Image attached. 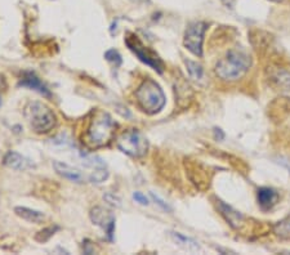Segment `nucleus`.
Listing matches in <instances>:
<instances>
[{"label":"nucleus","mask_w":290,"mask_h":255,"mask_svg":"<svg viewBox=\"0 0 290 255\" xmlns=\"http://www.w3.org/2000/svg\"><path fill=\"white\" fill-rule=\"evenodd\" d=\"M252 65L251 57L241 51H230L225 58L216 65V74L219 79L235 81L244 76Z\"/></svg>","instance_id":"f03ea898"},{"label":"nucleus","mask_w":290,"mask_h":255,"mask_svg":"<svg viewBox=\"0 0 290 255\" xmlns=\"http://www.w3.org/2000/svg\"><path fill=\"white\" fill-rule=\"evenodd\" d=\"M103 197H105V200L108 202V204L114 205V206H120V205H121L120 204V198L116 197L115 195H112V193H106Z\"/></svg>","instance_id":"5701e85b"},{"label":"nucleus","mask_w":290,"mask_h":255,"mask_svg":"<svg viewBox=\"0 0 290 255\" xmlns=\"http://www.w3.org/2000/svg\"><path fill=\"white\" fill-rule=\"evenodd\" d=\"M53 166L61 177L68 179V181H72L75 182V183H84L86 181H88L87 177L81 173V170L76 169V167L71 166V165L66 164V162L54 161Z\"/></svg>","instance_id":"1a4fd4ad"},{"label":"nucleus","mask_w":290,"mask_h":255,"mask_svg":"<svg viewBox=\"0 0 290 255\" xmlns=\"http://www.w3.org/2000/svg\"><path fill=\"white\" fill-rule=\"evenodd\" d=\"M217 206H218L221 214L225 217L226 221H227L233 228H239V224L242 223V221H244V217H242L239 211L233 210L232 207L228 206V205L223 204V201H217Z\"/></svg>","instance_id":"ddd939ff"},{"label":"nucleus","mask_w":290,"mask_h":255,"mask_svg":"<svg viewBox=\"0 0 290 255\" xmlns=\"http://www.w3.org/2000/svg\"><path fill=\"white\" fill-rule=\"evenodd\" d=\"M15 212L20 218L25 219V221L27 222H31V223H40L42 221H44L43 212L37 211V210L29 209V207L17 206L15 209Z\"/></svg>","instance_id":"2eb2a0df"},{"label":"nucleus","mask_w":290,"mask_h":255,"mask_svg":"<svg viewBox=\"0 0 290 255\" xmlns=\"http://www.w3.org/2000/svg\"><path fill=\"white\" fill-rule=\"evenodd\" d=\"M117 124L111 115L105 111H97L89 121L82 142L91 150L105 147L114 139Z\"/></svg>","instance_id":"f257e3e1"},{"label":"nucleus","mask_w":290,"mask_h":255,"mask_svg":"<svg viewBox=\"0 0 290 255\" xmlns=\"http://www.w3.org/2000/svg\"><path fill=\"white\" fill-rule=\"evenodd\" d=\"M137 102L148 115L161 111L165 106V94L160 85L152 79H146L136 92Z\"/></svg>","instance_id":"20e7f679"},{"label":"nucleus","mask_w":290,"mask_h":255,"mask_svg":"<svg viewBox=\"0 0 290 255\" xmlns=\"http://www.w3.org/2000/svg\"><path fill=\"white\" fill-rule=\"evenodd\" d=\"M4 165L15 170H27L35 166L31 160L22 156L21 153L15 152V151H9L7 153L6 157H4Z\"/></svg>","instance_id":"9d476101"},{"label":"nucleus","mask_w":290,"mask_h":255,"mask_svg":"<svg viewBox=\"0 0 290 255\" xmlns=\"http://www.w3.org/2000/svg\"><path fill=\"white\" fill-rule=\"evenodd\" d=\"M171 237L178 246L187 250V251H199L200 250V245L197 244V241H195L191 237H187V236L182 235V233L171 232Z\"/></svg>","instance_id":"4468645a"},{"label":"nucleus","mask_w":290,"mask_h":255,"mask_svg":"<svg viewBox=\"0 0 290 255\" xmlns=\"http://www.w3.org/2000/svg\"><path fill=\"white\" fill-rule=\"evenodd\" d=\"M23 116L30 129L37 134L48 133L57 124V117L53 111L42 102H30L25 107Z\"/></svg>","instance_id":"7ed1b4c3"},{"label":"nucleus","mask_w":290,"mask_h":255,"mask_svg":"<svg viewBox=\"0 0 290 255\" xmlns=\"http://www.w3.org/2000/svg\"><path fill=\"white\" fill-rule=\"evenodd\" d=\"M105 58L108 61V62L114 63L115 66H120V65H121V62H122L121 56H120L119 52L115 51V49H110V51L106 52Z\"/></svg>","instance_id":"aec40b11"},{"label":"nucleus","mask_w":290,"mask_h":255,"mask_svg":"<svg viewBox=\"0 0 290 255\" xmlns=\"http://www.w3.org/2000/svg\"><path fill=\"white\" fill-rule=\"evenodd\" d=\"M271 80L275 82L276 88L281 91H290V74L284 70H276L270 75Z\"/></svg>","instance_id":"dca6fc26"},{"label":"nucleus","mask_w":290,"mask_h":255,"mask_svg":"<svg viewBox=\"0 0 290 255\" xmlns=\"http://www.w3.org/2000/svg\"><path fill=\"white\" fill-rule=\"evenodd\" d=\"M126 44L143 63H146L147 66H150V67H152L154 70H156L159 74H161L162 71H164V63L161 62L159 56L155 54L150 48L143 46L142 41H141L136 35L129 34L128 37H126Z\"/></svg>","instance_id":"423d86ee"},{"label":"nucleus","mask_w":290,"mask_h":255,"mask_svg":"<svg viewBox=\"0 0 290 255\" xmlns=\"http://www.w3.org/2000/svg\"><path fill=\"white\" fill-rule=\"evenodd\" d=\"M222 2H225V3L227 4V6H232V4H233V0H222Z\"/></svg>","instance_id":"b1692460"},{"label":"nucleus","mask_w":290,"mask_h":255,"mask_svg":"<svg viewBox=\"0 0 290 255\" xmlns=\"http://www.w3.org/2000/svg\"><path fill=\"white\" fill-rule=\"evenodd\" d=\"M58 231V227H48L46 230L40 231L37 232V235L35 236V240L39 241V242H44V241H48L52 236L54 235V232Z\"/></svg>","instance_id":"6ab92c4d"},{"label":"nucleus","mask_w":290,"mask_h":255,"mask_svg":"<svg viewBox=\"0 0 290 255\" xmlns=\"http://www.w3.org/2000/svg\"><path fill=\"white\" fill-rule=\"evenodd\" d=\"M273 233L282 240H290V217L282 219L273 227Z\"/></svg>","instance_id":"f3484780"},{"label":"nucleus","mask_w":290,"mask_h":255,"mask_svg":"<svg viewBox=\"0 0 290 255\" xmlns=\"http://www.w3.org/2000/svg\"><path fill=\"white\" fill-rule=\"evenodd\" d=\"M206 31V23L205 22H193L190 23L185 32L183 46L196 57H202V41H204V34Z\"/></svg>","instance_id":"0eeeda50"},{"label":"nucleus","mask_w":290,"mask_h":255,"mask_svg":"<svg viewBox=\"0 0 290 255\" xmlns=\"http://www.w3.org/2000/svg\"><path fill=\"white\" fill-rule=\"evenodd\" d=\"M133 198H134V201L138 202V204H141V205H143V206H147V205L150 204V202H148V198L141 192H134Z\"/></svg>","instance_id":"4be33fe9"},{"label":"nucleus","mask_w":290,"mask_h":255,"mask_svg":"<svg viewBox=\"0 0 290 255\" xmlns=\"http://www.w3.org/2000/svg\"><path fill=\"white\" fill-rule=\"evenodd\" d=\"M117 147L126 155L140 159L148 150V141L138 129H128L117 137Z\"/></svg>","instance_id":"39448f33"},{"label":"nucleus","mask_w":290,"mask_h":255,"mask_svg":"<svg viewBox=\"0 0 290 255\" xmlns=\"http://www.w3.org/2000/svg\"><path fill=\"white\" fill-rule=\"evenodd\" d=\"M186 66H187L188 75L192 77L193 80H200L202 77V66L197 62H192V61H186Z\"/></svg>","instance_id":"a211bd4d"},{"label":"nucleus","mask_w":290,"mask_h":255,"mask_svg":"<svg viewBox=\"0 0 290 255\" xmlns=\"http://www.w3.org/2000/svg\"><path fill=\"white\" fill-rule=\"evenodd\" d=\"M20 87H25V88L32 89V91H36L37 93L43 94L44 97H51V92L47 88L46 85L43 84V81L34 74V72H25L20 81Z\"/></svg>","instance_id":"9b49d317"},{"label":"nucleus","mask_w":290,"mask_h":255,"mask_svg":"<svg viewBox=\"0 0 290 255\" xmlns=\"http://www.w3.org/2000/svg\"><path fill=\"white\" fill-rule=\"evenodd\" d=\"M151 197H152V200H154V201L156 202V204L159 205V206L161 207L162 210H167V211H172V207L169 206V205L167 204V202L162 201L161 198H160L159 196H157V195H155L154 192H151Z\"/></svg>","instance_id":"412c9836"},{"label":"nucleus","mask_w":290,"mask_h":255,"mask_svg":"<svg viewBox=\"0 0 290 255\" xmlns=\"http://www.w3.org/2000/svg\"><path fill=\"white\" fill-rule=\"evenodd\" d=\"M91 221L93 222L96 226L103 228L108 240L112 241L115 231V217L110 210L101 206L93 207V209L91 210Z\"/></svg>","instance_id":"6e6552de"},{"label":"nucleus","mask_w":290,"mask_h":255,"mask_svg":"<svg viewBox=\"0 0 290 255\" xmlns=\"http://www.w3.org/2000/svg\"><path fill=\"white\" fill-rule=\"evenodd\" d=\"M257 198H258V204L262 209L270 210L279 201V193L273 188L262 187L257 192Z\"/></svg>","instance_id":"f8f14e48"},{"label":"nucleus","mask_w":290,"mask_h":255,"mask_svg":"<svg viewBox=\"0 0 290 255\" xmlns=\"http://www.w3.org/2000/svg\"><path fill=\"white\" fill-rule=\"evenodd\" d=\"M272 2H277L279 3V2H282V0H272Z\"/></svg>","instance_id":"393cba45"}]
</instances>
